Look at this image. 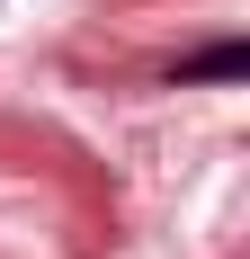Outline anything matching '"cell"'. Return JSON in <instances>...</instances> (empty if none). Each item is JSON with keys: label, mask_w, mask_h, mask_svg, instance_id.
<instances>
[{"label": "cell", "mask_w": 250, "mask_h": 259, "mask_svg": "<svg viewBox=\"0 0 250 259\" xmlns=\"http://www.w3.org/2000/svg\"><path fill=\"white\" fill-rule=\"evenodd\" d=\"M241 72H250V45H205V54L179 63V90H188V80H241Z\"/></svg>", "instance_id": "cell-1"}]
</instances>
